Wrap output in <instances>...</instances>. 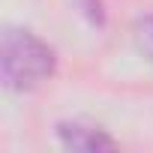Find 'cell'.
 Here are the masks:
<instances>
[{
  "label": "cell",
  "instance_id": "3957f363",
  "mask_svg": "<svg viewBox=\"0 0 153 153\" xmlns=\"http://www.w3.org/2000/svg\"><path fill=\"white\" fill-rule=\"evenodd\" d=\"M135 42L144 51V57L153 60V15H144L135 21Z\"/></svg>",
  "mask_w": 153,
  "mask_h": 153
},
{
  "label": "cell",
  "instance_id": "7a4b0ae2",
  "mask_svg": "<svg viewBox=\"0 0 153 153\" xmlns=\"http://www.w3.org/2000/svg\"><path fill=\"white\" fill-rule=\"evenodd\" d=\"M57 138H60V144L66 150H78V153H102V150H114L117 147V141L105 129L81 123V120L57 123Z\"/></svg>",
  "mask_w": 153,
  "mask_h": 153
},
{
  "label": "cell",
  "instance_id": "6da1fadb",
  "mask_svg": "<svg viewBox=\"0 0 153 153\" xmlns=\"http://www.w3.org/2000/svg\"><path fill=\"white\" fill-rule=\"evenodd\" d=\"M57 69L54 48L24 27H6L0 42V78L15 93L36 90Z\"/></svg>",
  "mask_w": 153,
  "mask_h": 153
}]
</instances>
